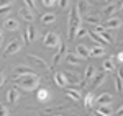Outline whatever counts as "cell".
Listing matches in <instances>:
<instances>
[{"label": "cell", "mask_w": 123, "mask_h": 116, "mask_svg": "<svg viewBox=\"0 0 123 116\" xmlns=\"http://www.w3.org/2000/svg\"><path fill=\"white\" fill-rule=\"evenodd\" d=\"M79 26H82V18H80V13L77 10V5H74L71 8V15L67 18V39L76 38V31L79 29Z\"/></svg>", "instance_id": "obj_1"}, {"label": "cell", "mask_w": 123, "mask_h": 116, "mask_svg": "<svg viewBox=\"0 0 123 116\" xmlns=\"http://www.w3.org/2000/svg\"><path fill=\"white\" fill-rule=\"evenodd\" d=\"M17 85L25 92H33L39 87V77L36 74L33 75H20L17 78Z\"/></svg>", "instance_id": "obj_2"}, {"label": "cell", "mask_w": 123, "mask_h": 116, "mask_svg": "<svg viewBox=\"0 0 123 116\" xmlns=\"http://www.w3.org/2000/svg\"><path fill=\"white\" fill-rule=\"evenodd\" d=\"M59 43H61V38H59V34L54 33V31H48L46 34L43 36V44L46 48H57Z\"/></svg>", "instance_id": "obj_3"}, {"label": "cell", "mask_w": 123, "mask_h": 116, "mask_svg": "<svg viewBox=\"0 0 123 116\" xmlns=\"http://www.w3.org/2000/svg\"><path fill=\"white\" fill-rule=\"evenodd\" d=\"M66 54H67V46H66L64 41H61L59 46H57V52L54 54V57H53V66L56 67L57 64L62 61V57H66Z\"/></svg>", "instance_id": "obj_4"}, {"label": "cell", "mask_w": 123, "mask_h": 116, "mask_svg": "<svg viewBox=\"0 0 123 116\" xmlns=\"http://www.w3.org/2000/svg\"><path fill=\"white\" fill-rule=\"evenodd\" d=\"M21 39H18V38H15L13 41H10V44L5 48V51H3V54L5 56H12V54H17L20 49H21Z\"/></svg>", "instance_id": "obj_5"}, {"label": "cell", "mask_w": 123, "mask_h": 116, "mask_svg": "<svg viewBox=\"0 0 123 116\" xmlns=\"http://www.w3.org/2000/svg\"><path fill=\"white\" fill-rule=\"evenodd\" d=\"M28 57V61L35 66V67H39V69H44V70H49V66H48V62L44 61V59H41V57H38V56H35V54H28L26 56Z\"/></svg>", "instance_id": "obj_6"}, {"label": "cell", "mask_w": 123, "mask_h": 116, "mask_svg": "<svg viewBox=\"0 0 123 116\" xmlns=\"http://www.w3.org/2000/svg\"><path fill=\"white\" fill-rule=\"evenodd\" d=\"M66 61H67L69 66H74V67L82 66V62H84V59L80 57L77 52H67V54H66Z\"/></svg>", "instance_id": "obj_7"}, {"label": "cell", "mask_w": 123, "mask_h": 116, "mask_svg": "<svg viewBox=\"0 0 123 116\" xmlns=\"http://www.w3.org/2000/svg\"><path fill=\"white\" fill-rule=\"evenodd\" d=\"M35 38H36V29L33 28V25H28L26 28H25V31H23V39H25V43H33L35 41Z\"/></svg>", "instance_id": "obj_8"}, {"label": "cell", "mask_w": 123, "mask_h": 116, "mask_svg": "<svg viewBox=\"0 0 123 116\" xmlns=\"http://www.w3.org/2000/svg\"><path fill=\"white\" fill-rule=\"evenodd\" d=\"M64 75H66V80L69 85H80L82 82H80V75L76 74V72H64Z\"/></svg>", "instance_id": "obj_9"}, {"label": "cell", "mask_w": 123, "mask_h": 116, "mask_svg": "<svg viewBox=\"0 0 123 116\" xmlns=\"http://www.w3.org/2000/svg\"><path fill=\"white\" fill-rule=\"evenodd\" d=\"M54 83H56L57 87H61V88H66L69 83H67V80H66V75H64V72H54Z\"/></svg>", "instance_id": "obj_10"}, {"label": "cell", "mask_w": 123, "mask_h": 116, "mask_svg": "<svg viewBox=\"0 0 123 116\" xmlns=\"http://www.w3.org/2000/svg\"><path fill=\"white\" fill-rule=\"evenodd\" d=\"M122 23H123V20L120 18V17H110V18L107 20L105 26H107V28H112V29H118L122 26Z\"/></svg>", "instance_id": "obj_11"}, {"label": "cell", "mask_w": 123, "mask_h": 116, "mask_svg": "<svg viewBox=\"0 0 123 116\" xmlns=\"http://www.w3.org/2000/svg\"><path fill=\"white\" fill-rule=\"evenodd\" d=\"M3 28H5V29H8V31H15V29H18V28H20L18 20H17V18H13V17L7 18L5 21H3Z\"/></svg>", "instance_id": "obj_12"}, {"label": "cell", "mask_w": 123, "mask_h": 116, "mask_svg": "<svg viewBox=\"0 0 123 116\" xmlns=\"http://www.w3.org/2000/svg\"><path fill=\"white\" fill-rule=\"evenodd\" d=\"M113 101V97L110 93H102L95 98V105H110Z\"/></svg>", "instance_id": "obj_13"}, {"label": "cell", "mask_w": 123, "mask_h": 116, "mask_svg": "<svg viewBox=\"0 0 123 116\" xmlns=\"http://www.w3.org/2000/svg\"><path fill=\"white\" fill-rule=\"evenodd\" d=\"M35 74V70L31 67H26V66H18V67L15 69V75L20 77V75H33Z\"/></svg>", "instance_id": "obj_14"}, {"label": "cell", "mask_w": 123, "mask_h": 116, "mask_svg": "<svg viewBox=\"0 0 123 116\" xmlns=\"http://www.w3.org/2000/svg\"><path fill=\"white\" fill-rule=\"evenodd\" d=\"M66 95H67V98H71V100H74V101H80V100H82V93H80L79 90H76V88H67Z\"/></svg>", "instance_id": "obj_15"}, {"label": "cell", "mask_w": 123, "mask_h": 116, "mask_svg": "<svg viewBox=\"0 0 123 116\" xmlns=\"http://www.w3.org/2000/svg\"><path fill=\"white\" fill-rule=\"evenodd\" d=\"M89 38L92 39V41H94L95 44H98V46H104L105 43H107V41H105V39L102 38V34H98V33H95L94 29H92V31H89Z\"/></svg>", "instance_id": "obj_16"}, {"label": "cell", "mask_w": 123, "mask_h": 116, "mask_svg": "<svg viewBox=\"0 0 123 116\" xmlns=\"http://www.w3.org/2000/svg\"><path fill=\"white\" fill-rule=\"evenodd\" d=\"M76 52L80 56L82 59H87V57H90V49L87 48V46H84V44H77V48H76Z\"/></svg>", "instance_id": "obj_17"}, {"label": "cell", "mask_w": 123, "mask_h": 116, "mask_svg": "<svg viewBox=\"0 0 123 116\" xmlns=\"http://www.w3.org/2000/svg\"><path fill=\"white\" fill-rule=\"evenodd\" d=\"M105 82V72H95V75H94V82H92V87L97 88V87H100L102 83Z\"/></svg>", "instance_id": "obj_18"}, {"label": "cell", "mask_w": 123, "mask_h": 116, "mask_svg": "<svg viewBox=\"0 0 123 116\" xmlns=\"http://www.w3.org/2000/svg\"><path fill=\"white\" fill-rule=\"evenodd\" d=\"M104 54H105V48H104V46L95 44L94 48L90 49V57H102Z\"/></svg>", "instance_id": "obj_19"}, {"label": "cell", "mask_w": 123, "mask_h": 116, "mask_svg": "<svg viewBox=\"0 0 123 116\" xmlns=\"http://www.w3.org/2000/svg\"><path fill=\"white\" fill-rule=\"evenodd\" d=\"M97 115L110 116L112 115V108H110V105H97Z\"/></svg>", "instance_id": "obj_20"}, {"label": "cell", "mask_w": 123, "mask_h": 116, "mask_svg": "<svg viewBox=\"0 0 123 116\" xmlns=\"http://www.w3.org/2000/svg\"><path fill=\"white\" fill-rule=\"evenodd\" d=\"M56 21V13H44L41 17V23L43 25H53Z\"/></svg>", "instance_id": "obj_21"}, {"label": "cell", "mask_w": 123, "mask_h": 116, "mask_svg": "<svg viewBox=\"0 0 123 116\" xmlns=\"http://www.w3.org/2000/svg\"><path fill=\"white\" fill-rule=\"evenodd\" d=\"M36 98H38V101H48L49 100V90L48 88H38Z\"/></svg>", "instance_id": "obj_22"}, {"label": "cell", "mask_w": 123, "mask_h": 116, "mask_svg": "<svg viewBox=\"0 0 123 116\" xmlns=\"http://www.w3.org/2000/svg\"><path fill=\"white\" fill-rule=\"evenodd\" d=\"M115 11H117V5H115L113 2H112V3H107L104 8H102V13H104V15H108V17H110V15H115Z\"/></svg>", "instance_id": "obj_23"}, {"label": "cell", "mask_w": 123, "mask_h": 116, "mask_svg": "<svg viewBox=\"0 0 123 116\" xmlns=\"http://www.w3.org/2000/svg\"><path fill=\"white\" fill-rule=\"evenodd\" d=\"M89 3L85 2V0H79L77 2V10H79V13L80 15H87V11H89Z\"/></svg>", "instance_id": "obj_24"}, {"label": "cell", "mask_w": 123, "mask_h": 116, "mask_svg": "<svg viewBox=\"0 0 123 116\" xmlns=\"http://www.w3.org/2000/svg\"><path fill=\"white\" fill-rule=\"evenodd\" d=\"M94 75H95V67H94V66H87L85 74H84V83L87 82V80H92Z\"/></svg>", "instance_id": "obj_25"}, {"label": "cell", "mask_w": 123, "mask_h": 116, "mask_svg": "<svg viewBox=\"0 0 123 116\" xmlns=\"http://www.w3.org/2000/svg\"><path fill=\"white\" fill-rule=\"evenodd\" d=\"M94 103H95V97H94V93H87L84 98V106L85 108H92L94 106Z\"/></svg>", "instance_id": "obj_26"}, {"label": "cell", "mask_w": 123, "mask_h": 116, "mask_svg": "<svg viewBox=\"0 0 123 116\" xmlns=\"http://www.w3.org/2000/svg\"><path fill=\"white\" fill-rule=\"evenodd\" d=\"M17 100H18V93H17V90H15V88L8 90V92H7V101H8V103H15Z\"/></svg>", "instance_id": "obj_27"}, {"label": "cell", "mask_w": 123, "mask_h": 116, "mask_svg": "<svg viewBox=\"0 0 123 116\" xmlns=\"http://www.w3.org/2000/svg\"><path fill=\"white\" fill-rule=\"evenodd\" d=\"M31 11H33V10H28V8H21V10H20V13H21L23 20H26V21H33V18H35V15H33Z\"/></svg>", "instance_id": "obj_28"}, {"label": "cell", "mask_w": 123, "mask_h": 116, "mask_svg": "<svg viewBox=\"0 0 123 116\" xmlns=\"http://www.w3.org/2000/svg\"><path fill=\"white\" fill-rule=\"evenodd\" d=\"M84 23L94 26V25H98V23H100V18H98V17H95V15H87V17L84 18Z\"/></svg>", "instance_id": "obj_29"}, {"label": "cell", "mask_w": 123, "mask_h": 116, "mask_svg": "<svg viewBox=\"0 0 123 116\" xmlns=\"http://www.w3.org/2000/svg\"><path fill=\"white\" fill-rule=\"evenodd\" d=\"M104 70L105 72H113L115 70V64H113L112 59H107V61L104 62Z\"/></svg>", "instance_id": "obj_30"}, {"label": "cell", "mask_w": 123, "mask_h": 116, "mask_svg": "<svg viewBox=\"0 0 123 116\" xmlns=\"http://www.w3.org/2000/svg\"><path fill=\"white\" fill-rule=\"evenodd\" d=\"M10 10H12V3L7 2L5 5H0V15H8Z\"/></svg>", "instance_id": "obj_31"}, {"label": "cell", "mask_w": 123, "mask_h": 116, "mask_svg": "<svg viewBox=\"0 0 123 116\" xmlns=\"http://www.w3.org/2000/svg\"><path fill=\"white\" fill-rule=\"evenodd\" d=\"M85 36H89V31H87V28L79 26V29L76 31V38H85Z\"/></svg>", "instance_id": "obj_32"}, {"label": "cell", "mask_w": 123, "mask_h": 116, "mask_svg": "<svg viewBox=\"0 0 123 116\" xmlns=\"http://www.w3.org/2000/svg\"><path fill=\"white\" fill-rule=\"evenodd\" d=\"M115 88H117V92H123V80L120 77L115 78Z\"/></svg>", "instance_id": "obj_33"}, {"label": "cell", "mask_w": 123, "mask_h": 116, "mask_svg": "<svg viewBox=\"0 0 123 116\" xmlns=\"http://www.w3.org/2000/svg\"><path fill=\"white\" fill-rule=\"evenodd\" d=\"M23 2H25V5H26L30 10H33V11L36 10V5H35V2H33V0H23Z\"/></svg>", "instance_id": "obj_34"}, {"label": "cell", "mask_w": 123, "mask_h": 116, "mask_svg": "<svg viewBox=\"0 0 123 116\" xmlns=\"http://www.w3.org/2000/svg\"><path fill=\"white\" fill-rule=\"evenodd\" d=\"M7 115H8V108L3 103H0V116H7Z\"/></svg>", "instance_id": "obj_35"}, {"label": "cell", "mask_w": 123, "mask_h": 116, "mask_svg": "<svg viewBox=\"0 0 123 116\" xmlns=\"http://www.w3.org/2000/svg\"><path fill=\"white\" fill-rule=\"evenodd\" d=\"M92 29H94L95 33H104V31H105V28L100 25V23H98V25H94V26H92Z\"/></svg>", "instance_id": "obj_36"}, {"label": "cell", "mask_w": 123, "mask_h": 116, "mask_svg": "<svg viewBox=\"0 0 123 116\" xmlns=\"http://www.w3.org/2000/svg\"><path fill=\"white\" fill-rule=\"evenodd\" d=\"M98 34H102V38H104L105 41H107V43H108V44H110V43H112V36H110V34H108V33H107V31H104V33H98Z\"/></svg>", "instance_id": "obj_37"}, {"label": "cell", "mask_w": 123, "mask_h": 116, "mask_svg": "<svg viewBox=\"0 0 123 116\" xmlns=\"http://www.w3.org/2000/svg\"><path fill=\"white\" fill-rule=\"evenodd\" d=\"M44 7H54L56 5V0H41Z\"/></svg>", "instance_id": "obj_38"}, {"label": "cell", "mask_w": 123, "mask_h": 116, "mask_svg": "<svg viewBox=\"0 0 123 116\" xmlns=\"http://www.w3.org/2000/svg\"><path fill=\"white\" fill-rule=\"evenodd\" d=\"M57 2H59V7L62 10H66L67 7H69V0H57Z\"/></svg>", "instance_id": "obj_39"}, {"label": "cell", "mask_w": 123, "mask_h": 116, "mask_svg": "<svg viewBox=\"0 0 123 116\" xmlns=\"http://www.w3.org/2000/svg\"><path fill=\"white\" fill-rule=\"evenodd\" d=\"M3 83H5V75H3V72L0 70V87H2Z\"/></svg>", "instance_id": "obj_40"}, {"label": "cell", "mask_w": 123, "mask_h": 116, "mask_svg": "<svg viewBox=\"0 0 123 116\" xmlns=\"http://www.w3.org/2000/svg\"><path fill=\"white\" fill-rule=\"evenodd\" d=\"M117 59H118V61H120V62L123 64V51H120V52L117 54Z\"/></svg>", "instance_id": "obj_41"}, {"label": "cell", "mask_w": 123, "mask_h": 116, "mask_svg": "<svg viewBox=\"0 0 123 116\" xmlns=\"http://www.w3.org/2000/svg\"><path fill=\"white\" fill-rule=\"evenodd\" d=\"M117 77H120V78L123 80V67H120V69H118V75H117Z\"/></svg>", "instance_id": "obj_42"}, {"label": "cell", "mask_w": 123, "mask_h": 116, "mask_svg": "<svg viewBox=\"0 0 123 116\" xmlns=\"http://www.w3.org/2000/svg\"><path fill=\"white\" fill-rule=\"evenodd\" d=\"M117 115H118V116H123V105L118 108V110H117Z\"/></svg>", "instance_id": "obj_43"}, {"label": "cell", "mask_w": 123, "mask_h": 116, "mask_svg": "<svg viewBox=\"0 0 123 116\" xmlns=\"http://www.w3.org/2000/svg\"><path fill=\"white\" fill-rule=\"evenodd\" d=\"M105 2H107V3H112V2H113V0H105Z\"/></svg>", "instance_id": "obj_44"}, {"label": "cell", "mask_w": 123, "mask_h": 116, "mask_svg": "<svg viewBox=\"0 0 123 116\" xmlns=\"http://www.w3.org/2000/svg\"><path fill=\"white\" fill-rule=\"evenodd\" d=\"M120 10H122V13H123V3H122V7H120Z\"/></svg>", "instance_id": "obj_45"}, {"label": "cell", "mask_w": 123, "mask_h": 116, "mask_svg": "<svg viewBox=\"0 0 123 116\" xmlns=\"http://www.w3.org/2000/svg\"><path fill=\"white\" fill-rule=\"evenodd\" d=\"M0 36H2V29H0Z\"/></svg>", "instance_id": "obj_46"}, {"label": "cell", "mask_w": 123, "mask_h": 116, "mask_svg": "<svg viewBox=\"0 0 123 116\" xmlns=\"http://www.w3.org/2000/svg\"><path fill=\"white\" fill-rule=\"evenodd\" d=\"M0 43H2V36H0Z\"/></svg>", "instance_id": "obj_47"}]
</instances>
